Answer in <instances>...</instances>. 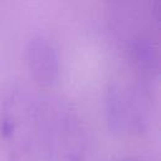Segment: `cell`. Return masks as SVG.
Listing matches in <instances>:
<instances>
[{
  "label": "cell",
  "instance_id": "obj_1",
  "mask_svg": "<svg viewBox=\"0 0 161 161\" xmlns=\"http://www.w3.org/2000/svg\"><path fill=\"white\" fill-rule=\"evenodd\" d=\"M28 62L34 75L42 82L53 79L58 70V58L55 50L44 39H34L29 43Z\"/></svg>",
  "mask_w": 161,
  "mask_h": 161
},
{
  "label": "cell",
  "instance_id": "obj_2",
  "mask_svg": "<svg viewBox=\"0 0 161 161\" xmlns=\"http://www.w3.org/2000/svg\"><path fill=\"white\" fill-rule=\"evenodd\" d=\"M121 161H142V160H138V158H126V160H121Z\"/></svg>",
  "mask_w": 161,
  "mask_h": 161
}]
</instances>
